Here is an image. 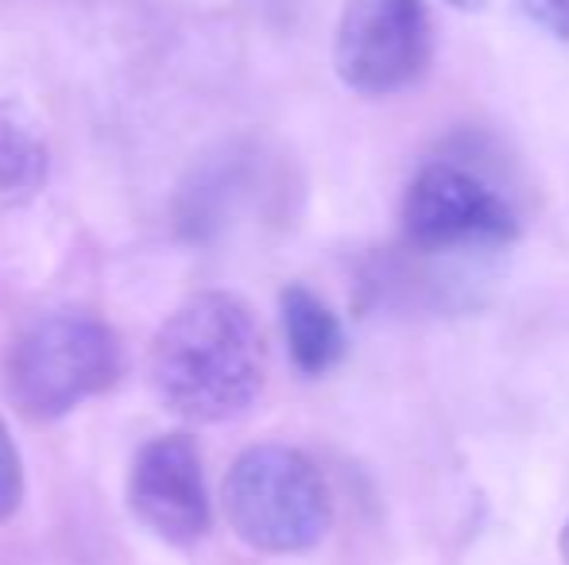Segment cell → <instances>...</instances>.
Returning <instances> with one entry per match:
<instances>
[{
    "instance_id": "5b68a950",
    "label": "cell",
    "mask_w": 569,
    "mask_h": 565,
    "mask_svg": "<svg viewBox=\"0 0 569 565\" xmlns=\"http://www.w3.org/2000/svg\"><path fill=\"white\" fill-rule=\"evenodd\" d=\"M403 233L415 249L427 252L503 244L516 236V213L472 171L457 163H430L403 194Z\"/></svg>"
},
{
    "instance_id": "277c9868",
    "label": "cell",
    "mask_w": 569,
    "mask_h": 565,
    "mask_svg": "<svg viewBox=\"0 0 569 565\" xmlns=\"http://www.w3.org/2000/svg\"><path fill=\"white\" fill-rule=\"evenodd\" d=\"M435 36L422 0H349L333 31V67L349 90L383 98L419 82Z\"/></svg>"
},
{
    "instance_id": "52a82bcc",
    "label": "cell",
    "mask_w": 569,
    "mask_h": 565,
    "mask_svg": "<svg viewBox=\"0 0 569 565\" xmlns=\"http://www.w3.org/2000/svg\"><path fill=\"white\" fill-rule=\"evenodd\" d=\"M279 322H283L287 353L302 376H322L345 356L338 314L302 283H291L279 294Z\"/></svg>"
},
{
    "instance_id": "6da1fadb",
    "label": "cell",
    "mask_w": 569,
    "mask_h": 565,
    "mask_svg": "<svg viewBox=\"0 0 569 565\" xmlns=\"http://www.w3.org/2000/svg\"><path fill=\"white\" fill-rule=\"evenodd\" d=\"M268 380V345L252 306L229 291L190 294L151 341V384L187 423L244 415Z\"/></svg>"
},
{
    "instance_id": "3957f363",
    "label": "cell",
    "mask_w": 569,
    "mask_h": 565,
    "mask_svg": "<svg viewBox=\"0 0 569 565\" xmlns=\"http://www.w3.org/2000/svg\"><path fill=\"white\" fill-rule=\"evenodd\" d=\"M226 519L260 554H302L330 531L333 500L318 465L295 445H252L221 484Z\"/></svg>"
},
{
    "instance_id": "8fae6325",
    "label": "cell",
    "mask_w": 569,
    "mask_h": 565,
    "mask_svg": "<svg viewBox=\"0 0 569 565\" xmlns=\"http://www.w3.org/2000/svg\"><path fill=\"white\" fill-rule=\"evenodd\" d=\"M558 551H562V562L569 565V519H566V527H562V538H558Z\"/></svg>"
},
{
    "instance_id": "ba28073f",
    "label": "cell",
    "mask_w": 569,
    "mask_h": 565,
    "mask_svg": "<svg viewBox=\"0 0 569 565\" xmlns=\"http://www.w3.org/2000/svg\"><path fill=\"white\" fill-rule=\"evenodd\" d=\"M51 174V148L20 101H0V202L39 194Z\"/></svg>"
},
{
    "instance_id": "7a4b0ae2",
    "label": "cell",
    "mask_w": 569,
    "mask_h": 565,
    "mask_svg": "<svg viewBox=\"0 0 569 565\" xmlns=\"http://www.w3.org/2000/svg\"><path fill=\"white\" fill-rule=\"evenodd\" d=\"M124 376L117 330L86 310H54L28 322L4 356V392L36 423L70 415Z\"/></svg>"
},
{
    "instance_id": "8992f818",
    "label": "cell",
    "mask_w": 569,
    "mask_h": 565,
    "mask_svg": "<svg viewBox=\"0 0 569 565\" xmlns=\"http://www.w3.org/2000/svg\"><path fill=\"white\" fill-rule=\"evenodd\" d=\"M128 507L143 531L171 546H194L210 535L213 507L194 437L174 430L136 450L128 468Z\"/></svg>"
},
{
    "instance_id": "9c48e42d",
    "label": "cell",
    "mask_w": 569,
    "mask_h": 565,
    "mask_svg": "<svg viewBox=\"0 0 569 565\" xmlns=\"http://www.w3.org/2000/svg\"><path fill=\"white\" fill-rule=\"evenodd\" d=\"M23 504V461L12 442V430L0 418V523L12 519Z\"/></svg>"
},
{
    "instance_id": "30bf717a",
    "label": "cell",
    "mask_w": 569,
    "mask_h": 565,
    "mask_svg": "<svg viewBox=\"0 0 569 565\" xmlns=\"http://www.w3.org/2000/svg\"><path fill=\"white\" fill-rule=\"evenodd\" d=\"M531 12L547 20L558 36H569V0H531Z\"/></svg>"
}]
</instances>
